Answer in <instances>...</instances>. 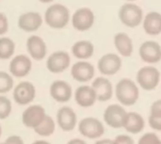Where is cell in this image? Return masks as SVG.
<instances>
[{
  "instance_id": "obj_1",
  "label": "cell",
  "mask_w": 161,
  "mask_h": 144,
  "mask_svg": "<svg viewBox=\"0 0 161 144\" xmlns=\"http://www.w3.org/2000/svg\"><path fill=\"white\" fill-rule=\"evenodd\" d=\"M114 94L120 105L125 108L132 107L140 99V88L132 79L122 78L114 88Z\"/></svg>"
},
{
  "instance_id": "obj_8",
  "label": "cell",
  "mask_w": 161,
  "mask_h": 144,
  "mask_svg": "<svg viewBox=\"0 0 161 144\" xmlns=\"http://www.w3.org/2000/svg\"><path fill=\"white\" fill-rule=\"evenodd\" d=\"M139 54L144 62L158 63L161 60V45L155 41H146L141 45Z\"/></svg>"
},
{
  "instance_id": "obj_25",
  "label": "cell",
  "mask_w": 161,
  "mask_h": 144,
  "mask_svg": "<svg viewBox=\"0 0 161 144\" xmlns=\"http://www.w3.org/2000/svg\"><path fill=\"white\" fill-rule=\"evenodd\" d=\"M35 132L42 137L51 136L55 131V123L53 119L49 116H45L42 122L34 129Z\"/></svg>"
},
{
  "instance_id": "obj_19",
  "label": "cell",
  "mask_w": 161,
  "mask_h": 144,
  "mask_svg": "<svg viewBox=\"0 0 161 144\" xmlns=\"http://www.w3.org/2000/svg\"><path fill=\"white\" fill-rule=\"evenodd\" d=\"M75 99L78 106L82 108L92 107L97 101L96 94L92 86H80L76 89L75 93Z\"/></svg>"
},
{
  "instance_id": "obj_17",
  "label": "cell",
  "mask_w": 161,
  "mask_h": 144,
  "mask_svg": "<svg viewBox=\"0 0 161 144\" xmlns=\"http://www.w3.org/2000/svg\"><path fill=\"white\" fill-rule=\"evenodd\" d=\"M72 88L71 86L62 80L54 81L50 86V94L53 99L59 103L68 102L72 97Z\"/></svg>"
},
{
  "instance_id": "obj_38",
  "label": "cell",
  "mask_w": 161,
  "mask_h": 144,
  "mask_svg": "<svg viewBox=\"0 0 161 144\" xmlns=\"http://www.w3.org/2000/svg\"><path fill=\"white\" fill-rule=\"evenodd\" d=\"M40 1H42V2H50V1H52V0H40Z\"/></svg>"
},
{
  "instance_id": "obj_6",
  "label": "cell",
  "mask_w": 161,
  "mask_h": 144,
  "mask_svg": "<svg viewBox=\"0 0 161 144\" xmlns=\"http://www.w3.org/2000/svg\"><path fill=\"white\" fill-rule=\"evenodd\" d=\"M142 9L135 4H125L119 11V17L122 23L129 27H135L142 21Z\"/></svg>"
},
{
  "instance_id": "obj_28",
  "label": "cell",
  "mask_w": 161,
  "mask_h": 144,
  "mask_svg": "<svg viewBox=\"0 0 161 144\" xmlns=\"http://www.w3.org/2000/svg\"><path fill=\"white\" fill-rule=\"evenodd\" d=\"M11 112V103L5 97L0 96V120H4L9 116Z\"/></svg>"
},
{
  "instance_id": "obj_29",
  "label": "cell",
  "mask_w": 161,
  "mask_h": 144,
  "mask_svg": "<svg viewBox=\"0 0 161 144\" xmlns=\"http://www.w3.org/2000/svg\"><path fill=\"white\" fill-rule=\"evenodd\" d=\"M137 144H161V140L155 132H148L139 139Z\"/></svg>"
},
{
  "instance_id": "obj_14",
  "label": "cell",
  "mask_w": 161,
  "mask_h": 144,
  "mask_svg": "<svg viewBox=\"0 0 161 144\" xmlns=\"http://www.w3.org/2000/svg\"><path fill=\"white\" fill-rule=\"evenodd\" d=\"M72 76L78 82L85 83L91 81L95 74L94 67L88 61H78L75 63L71 70Z\"/></svg>"
},
{
  "instance_id": "obj_15",
  "label": "cell",
  "mask_w": 161,
  "mask_h": 144,
  "mask_svg": "<svg viewBox=\"0 0 161 144\" xmlns=\"http://www.w3.org/2000/svg\"><path fill=\"white\" fill-rule=\"evenodd\" d=\"M145 120L143 116L136 111H127L123 128L132 135H138L142 133L145 128Z\"/></svg>"
},
{
  "instance_id": "obj_41",
  "label": "cell",
  "mask_w": 161,
  "mask_h": 144,
  "mask_svg": "<svg viewBox=\"0 0 161 144\" xmlns=\"http://www.w3.org/2000/svg\"><path fill=\"white\" fill-rule=\"evenodd\" d=\"M160 83H161V81H160Z\"/></svg>"
},
{
  "instance_id": "obj_37",
  "label": "cell",
  "mask_w": 161,
  "mask_h": 144,
  "mask_svg": "<svg viewBox=\"0 0 161 144\" xmlns=\"http://www.w3.org/2000/svg\"><path fill=\"white\" fill-rule=\"evenodd\" d=\"M32 144H50L49 142L45 141H34Z\"/></svg>"
},
{
  "instance_id": "obj_3",
  "label": "cell",
  "mask_w": 161,
  "mask_h": 144,
  "mask_svg": "<svg viewBox=\"0 0 161 144\" xmlns=\"http://www.w3.org/2000/svg\"><path fill=\"white\" fill-rule=\"evenodd\" d=\"M69 9L61 4L50 6L44 13L46 24L53 28L64 27L69 21Z\"/></svg>"
},
{
  "instance_id": "obj_30",
  "label": "cell",
  "mask_w": 161,
  "mask_h": 144,
  "mask_svg": "<svg viewBox=\"0 0 161 144\" xmlns=\"http://www.w3.org/2000/svg\"><path fill=\"white\" fill-rule=\"evenodd\" d=\"M149 126L157 132H161V115L150 113L148 117Z\"/></svg>"
},
{
  "instance_id": "obj_4",
  "label": "cell",
  "mask_w": 161,
  "mask_h": 144,
  "mask_svg": "<svg viewBox=\"0 0 161 144\" xmlns=\"http://www.w3.org/2000/svg\"><path fill=\"white\" fill-rule=\"evenodd\" d=\"M127 111L120 104H111L104 111L103 119L106 125L113 129L123 128Z\"/></svg>"
},
{
  "instance_id": "obj_12",
  "label": "cell",
  "mask_w": 161,
  "mask_h": 144,
  "mask_svg": "<svg viewBox=\"0 0 161 144\" xmlns=\"http://www.w3.org/2000/svg\"><path fill=\"white\" fill-rule=\"evenodd\" d=\"M44 108L38 105H33L27 108L22 116L23 124L28 128H36L45 118Z\"/></svg>"
},
{
  "instance_id": "obj_10",
  "label": "cell",
  "mask_w": 161,
  "mask_h": 144,
  "mask_svg": "<svg viewBox=\"0 0 161 144\" xmlns=\"http://www.w3.org/2000/svg\"><path fill=\"white\" fill-rule=\"evenodd\" d=\"M92 88L94 90L96 98L100 102L109 101L114 94V88L112 86V83L104 76L95 78L92 81Z\"/></svg>"
},
{
  "instance_id": "obj_32",
  "label": "cell",
  "mask_w": 161,
  "mask_h": 144,
  "mask_svg": "<svg viewBox=\"0 0 161 144\" xmlns=\"http://www.w3.org/2000/svg\"><path fill=\"white\" fill-rule=\"evenodd\" d=\"M8 28V22L6 15L0 12V35L6 33Z\"/></svg>"
},
{
  "instance_id": "obj_5",
  "label": "cell",
  "mask_w": 161,
  "mask_h": 144,
  "mask_svg": "<svg viewBox=\"0 0 161 144\" xmlns=\"http://www.w3.org/2000/svg\"><path fill=\"white\" fill-rule=\"evenodd\" d=\"M79 133L91 140L101 138L105 133V126L102 122L93 117H87L82 119L78 124Z\"/></svg>"
},
{
  "instance_id": "obj_23",
  "label": "cell",
  "mask_w": 161,
  "mask_h": 144,
  "mask_svg": "<svg viewBox=\"0 0 161 144\" xmlns=\"http://www.w3.org/2000/svg\"><path fill=\"white\" fill-rule=\"evenodd\" d=\"M143 28L148 35L157 36L161 33V14L156 11L149 12L143 21Z\"/></svg>"
},
{
  "instance_id": "obj_31",
  "label": "cell",
  "mask_w": 161,
  "mask_h": 144,
  "mask_svg": "<svg viewBox=\"0 0 161 144\" xmlns=\"http://www.w3.org/2000/svg\"><path fill=\"white\" fill-rule=\"evenodd\" d=\"M113 144H135L134 139L128 134L118 135L114 140H112Z\"/></svg>"
},
{
  "instance_id": "obj_18",
  "label": "cell",
  "mask_w": 161,
  "mask_h": 144,
  "mask_svg": "<svg viewBox=\"0 0 161 144\" xmlns=\"http://www.w3.org/2000/svg\"><path fill=\"white\" fill-rule=\"evenodd\" d=\"M31 60L25 55H18L9 63V71L16 77L25 76L31 70Z\"/></svg>"
},
{
  "instance_id": "obj_26",
  "label": "cell",
  "mask_w": 161,
  "mask_h": 144,
  "mask_svg": "<svg viewBox=\"0 0 161 144\" xmlns=\"http://www.w3.org/2000/svg\"><path fill=\"white\" fill-rule=\"evenodd\" d=\"M15 49L14 42L7 37L0 38V58L1 59H7L9 58Z\"/></svg>"
},
{
  "instance_id": "obj_36",
  "label": "cell",
  "mask_w": 161,
  "mask_h": 144,
  "mask_svg": "<svg viewBox=\"0 0 161 144\" xmlns=\"http://www.w3.org/2000/svg\"><path fill=\"white\" fill-rule=\"evenodd\" d=\"M67 144H87L86 141H84L83 140H80V139H74V140H71L70 141H68Z\"/></svg>"
},
{
  "instance_id": "obj_27",
  "label": "cell",
  "mask_w": 161,
  "mask_h": 144,
  "mask_svg": "<svg viewBox=\"0 0 161 144\" xmlns=\"http://www.w3.org/2000/svg\"><path fill=\"white\" fill-rule=\"evenodd\" d=\"M13 87L12 77L6 72H0V93L9 91Z\"/></svg>"
},
{
  "instance_id": "obj_7",
  "label": "cell",
  "mask_w": 161,
  "mask_h": 144,
  "mask_svg": "<svg viewBox=\"0 0 161 144\" xmlns=\"http://www.w3.org/2000/svg\"><path fill=\"white\" fill-rule=\"evenodd\" d=\"M98 70L106 76L114 75L122 68V58L114 53H108L98 60Z\"/></svg>"
},
{
  "instance_id": "obj_33",
  "label": "cell",
  "mask_w": 161,
  "mask_h": 144,
  "mask_svg": "<svg viewBox=\"0 0 161 144\" xmlns=\"http://www.w3.org/2000/svg\"><path fill=\"white\" fill-rule=\"evenodd\" d=\"M150 113L161 115V99L155 101L152 104V106L150 108Z\"/></svg>"
},
{
  "instance_id": "obj_11",
  "label": "cell",
  "mask_w": 161,
  "mask_h": 144,
  "mask_svg": "<svg viewBox=\"0 0 161 144\" xmlns=\"http://www.w3.org/2000/svg\"><path fill=\"white\" fill-rule=\"evenodd\" d=\"M70 56L67 52L57 51L51 54L47 59L46 66L51 73L58 74L63 72L70 65Z\"/></svg>"
},
{
  "instance_id": "obj_35",
  "label": "cell",
  "mask_w": 161,
  "mask_h": 144,
  "mask_svg": "<svg viewBox=\"0 0 161 144\" xmlns=\"http://www.w3.org/2000/svg\"><path fill=\"white\" fill-rule=\"evenodd\" d=\"M94 144H113L112 140L109 139H103V140H98Z\"/></svg>"
},
{
  "instance_id": "obj_20",
  "label": "cell",
  "mask_w": 161,
  "mask_h": 144,
  "mask_svg": "<svg viewBox=\"0 0 161 144\" xmlns=\"http://www.w3.org/2000/svg\"><path fill=\"white\" fill-rule=\"evenodd\" d=\"M26 47H27V51L30 54V56L36 60L42 59L45 57L46 52H47L45 42H43V40L42 38H40L39 36H36V35L30 36L27 39Z\"/></svg>"
},
{
  "instance_id": "obj_21",
  "label": "cell",
  "mask_w": 161,
  "mask_h": 144,
  "mask_svg": "<svg viewBox=\"0 0 161 144\" xmlns=\"http://www.w3.org/2000/svg\"><path fill=\"white\" fill-rule=\"evenodd\" d=\"M42 23V16L38 12H25L19 17L18 25L19 27L25 31H35L37 30Z\"/></svg>"
},
{
  "instance_id": "obj_39",
  "label": "cell",
  "mask_w": 161,
  "mask_h": 144,
  "mask_svg": "<svg viewBox=\"0 0 161 144\" xmlns=\"http://www.w3.org/2000/svg\"><path fill=\"white\" fill-rule=\"evenodd\" d=\"M1 134H2V128H1V126H0V137H1Z\"/></svg>"
},
{
  "instance_id": "obj_13",
  "label": "cell",
  "mask_w": 161,
  "mask_h": 144,
  "mask_svg": "<svg viewBox=\"0 0 161 144\" xmlns=\"http://www.w3.org/2000/svg\"><path fill=\"white\" fill-rule=\"evenodd\" d=\"M73 25L79 31H85L92 27L94 22V14L89 8H78L72 18Z\"/></svg>"
},
{
  "instance_id": "obj_40",
  "label": "cell",
  "mask_w": 161,
  "mask_h": 144,
  "mask_svg": "<svg viewBox=\"0 0 161 144\" xmlns=\"http://www.w3.org/2000/svg\"><path fill=\"white\" fill-rule=\"evenodd\" d=\"M0 144H6V143H5V142H4V143H0Z\"/></svg>"
},
{
  "instance_id": "obj_16",
  "label": "cell",
  "mask_w": 161,
  "mask_h": 144,
  "mask_svg": "<svg viewBox=\"0 0 161 144\" xmlns=\"http://www.w3.org/2000/svg\"><path fill=\"white\" fill-rule=\"evenodd\" d=\"M57 122L63 131H72L76 125V114L70 107H63L58 111Z\"/></svg>"
},
{
  "instance_id": "obj_34",
  "label": "cell",
  "mask_w": 161,
  "mask_h": 144,
  "mask_svg": "<svg viewBox=\"0 0 161 144\" xmlns=\"http://www.w3.org/2000/svg\"><path fill=\"white\" fill-rule=\"evenodd\" d=\"M6 144H24V141L23 140L18 137V136H10L8 137L6 141H5Z\"/></svg>"
},
{
  "instance_id": "obj_2",
  "label": "cell",
  "mask_w": 161,
  "mask_h": 144,
  "mask_svg": "<svg viewBox=\"0 0 161 144\" xmlns=\"http://www.w3.org/2000/svg\"><path fill=\"white\" fill-rule=\"evenodd\" d=\"M160 81V72L155 66H144L138 71L136 75V83L139 88L146 91H155Z\"/></svg>"
},
{
  "instance_id": "obj_9",
  "label": "cell",
  "mask_w": 161,
  "mask_h": 144,
  "mask_svg": "<svg viewBox=\"0 0 161 144\" xmlns=\"http://www.w3.org/2000/svg\"><path fill=\"white\" fill-rule=\"evenodd\" d=\"M36 91L35 87L30 82H21L18 84L13 91L14 101L21 106L30 104L35 98Z\"/></svg>"
},
{
  "instance_id": "obj_22",
  "label": "cell",
  "mask_w": 161,
  "mask_h": 144,
  "mask_svg": "<svg viewBox=\"0 0 161 144\" xmlns=\"http://www.w3.org/2000/svg\"><path fill=\"white\" fill-rule=\"evenodd\" d=\"M114 45L123 57H130L133 53V42L126 33H117L114 36Z\"/></svg>"
},
{
  "instance_id": "obj_24",
  "label": "cell",
  "mask_w": 161,
  "mask_h": 144,
  "mask_svg": "<svg viewBox=\"0 0 161 144\" xmlns=\"http://www.w3.org/2000/svg\"><path fill=\"white\" fill-rule=\"evenodd\" d=\"M94 46L89 41L76 42L72 47L73 55L79 59H87L93 55Z\"/></svg>"
}]
</instances>
